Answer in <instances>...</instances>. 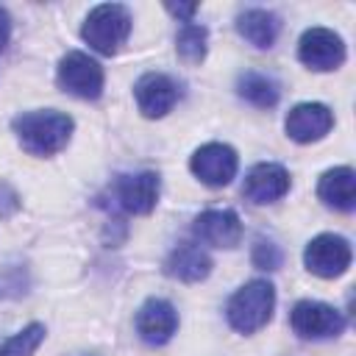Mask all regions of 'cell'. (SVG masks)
Masks as SVG:
<instances>
[{
    "mask_svg": "<svg viewBox=\"0 0 356 356\" xmlns=\"http://www.w3.org/2000/svg\"><path fill=\"white\" fill-rule=\"evenodd\" d=\"M56 81L64 92L75 95V97H83V100H97L100 92H103V67L81 53V50H70L61 61H58V70H56Z\"/></svg>",
    "mask_w": 356,
    "mask_h": 356,
    "instance_id": "4",
    "label": "cell"
},
{
    "mask_svg": "<svg viewBox=\"0 0 356 356\" xmlns=\"http://www.w3.org/2000/svg\"><path fill=\"white\" fill-rule=\"evenodd\" d=\"M273 309H275V289L270 281H248L245 286H239L228 306H225V317L231 323L234 331L239 334H253L259 331L261 325L270 323L273 317Z\"/></svg>",
    "mask_w": 356,
    "mask_h": 356,
    "instance_id": "2",
    "label": "cell"
},
{
    "mask_svg": "<svg viewBox=\"0 0 356 356\" xmlns=\"http://www.w3.org/2000/svg\"><path fill=\"white\" fill-rule=\"evenodd\" d=\"M317 195L325 206L337 211H350L356 206V172L350 167H334L323 172L317 184Z\"/></svg>",
    "mask_w": 356,
    "mask_h": 356,
    "instance_id": "16",
    "label": "cell"
},
{
    "mask_svg": "<svg viewBox=\"0 0 356 356\" xmlns=\"http://www.w3.org/2000/svg\"><path fill=\"white\" fill-rule=\"evenodd\" d=\"M195 236L214 248H236L242 239V222L234 209H209L195 217Z\"/></svg>",
    "mask_w": 356,
    "mask_h": 356,
    "instance_id": "12",
    "label": "cell"
},
{
    "mask_svg": "<svg viewBox=\"0 0 356 356\" xmlns=\"http://www.w3.org/2000/svg\"><path fill=\"white\" fill-rule=\"evenodd\" d=\"M44 342V325L31 323L22 331H17L11 339L0 345V356H33V350Z\"/></svg>",
    "mask_w": 356,
    "mask_h": 356,
    "instance_id": "20",
    "label": "cell"
},
{
    "mask_svg": "<svg viewBox=\"0 0 356 356\" xmlns=\"http://www.w3.org/2000/svg\"><path fill=\"white\" fill-rule=\"evenodd\" d=\"M236 92L242 100H248L256 108H273L278 103V83L261 72H242L236 78Z\"/></svg>",
    "mask_w": 356,
    "mask_h": 356,
    "instance_id": "18",
    "label": "cell"
},
{
    "mask_svg": "<svg viewBox=\"0 0 356 356\" xmlns=\"http://www.w3.org/2000/svg\"><path fill=\"white\" fill-rule=\"evenodd\" d=\"M289 192V172L281 167V164H273V161H264V164H256L248 178H245V186H242V195L250 200V203H275L278 197H284Z\"/></svg>",
    "mask_w": 356,
    "mask_h": 356,
    "instance_id": "14",
    "label": "cell"
},
{
    "mask_svg": "<svg viewBox=\"0 0 356 356\" xmlns=\"http://www.w3.org/2000/svg\"><path fill=\"white\" fill-rule=\"evenodd\" d=\"M178 331V312L164 298H150L136 312V334L147 345H164Z\"/></svg>",
    "mask_w": 356,
    "mask_h": 356,
    "instance_id": "10",
    "label": "cell"
},
{
    "mask_svg": "<svg viewBox=\"0 0 356 356\" xmlns=\"http://www.w3.org/2000/svg\"><path fill=\"white\" fill-rule=\"evenodd\" d=\"M8 39H11V17H8V11L0 6V53L8 47Z\"/></svg>",
    "mask_w": 356,
    "mask_h": 356,
    "instance_id": "23",
    "label": "cell"
},
{
    "mask_svg": "<svg viewBox=\"0 0 356 356\" xmlns=\"http://www.w3.org/2000/svg\"><path fill=\"white\" fill-rule=\"evenodd\" d=\"M164 8H167L170 14H175L178 19H184V22H189V19L195 17V11H197V3H178V6H175V3H167Z\"/></svg>",
    "mask_w": 356,
    "mask_h": 356,
    "instance_id": "22",
    "label": "cell"
},
{
    "mask_svg": "<svg viewBox=\"0 0 356 356\" xmlns=\"http://www.w3.org/2000/svg\"><path fill=\"white\" fill-rule=\"evenodd\" d=\"M331 125H334V114L323 103H298L286 114V122H284L289 139H295L300 145H309V142L323 139L331 131Z\"/></svg>",
    "mask_w": 356,
    "mask_h": 356,
    "instance_id": "13",
    "label": "cell"
},
{
    "mask_svg": "<svg viewBox=\"0 0 356 356\" xmlns=\"http://www.w3.org/2000/svg\"><path fill=\"white\" fill-rule=\"evenodd\" d=\"M292 331L303 339H331L345 331V314L320 300H300L289 314Z\"/></svg>",
    "mask_w": 356,
    "mask_h": 356,
    "instance_id": "5",
    "label": "cell"
},
{
    "mask_svg": "<svg viewBox=\"0 0 356 356\" xmlns=\"http://www.w3.org/2000/svg\"><path fill=\"white\" fill-rule=\"evenodd\" d=\"M350 245L339 234H320L303 250V264L320 278H337L350 267Z\"/></svg>",
    "mask_w": 356,
    "mask_h": 356,
    "instance_id": "6",
    "label": "cell"
},
{
    "mask_svg": "<svg viewBox=\"0 0 356 356\" xmlns=\"http://www.w3.org/2000/svg\"><path fill=\"white\" fill-rule=\"evenodd\" d=\"M206 42H209V31L195 19H189L181 25L175 36V50L186 64H200L206 58Z\"/></svg>",
    "mask_w": 356,
    "mask_h": 356,
    "instance_id": "19",
    "label": "cell"
},
{
    "mask_svg": "<svg viewBox=\"0 0 356 356\" xmlns=\"http://www.w3.org/2000/svg\"><path fill=\"white\" fill-rule=\"evenodd\" d=\"M159 189H161V178L153 170H145L136 175H120L114 184L117 203L128 214H150L159 203Z\"/></svg>",
    "mask_w": 356,
    "mask_h": 356,
    "instance_id": "9",
    "label": "cell"
},
{
    "mask_svg": "<svg viewBox=\"0 0 356 356\" xmlns=\"http://www.w3.org/2000/svg\"><path fill=\"white\" fill-rule=\"evenodd\" d=\"M236 167H239L236 150L231 145H222V142H209V145L197 147L192 153V159H189V170L206 186H225V184H231V178L236 175Z\"/></svg>",
    "mask_w": 356,
    "mask_h": 356,
    "instance_id": "7",
    "label": "cell"
},
{
    "mask_svg": "<svg viewBox=\"0 0 356 356\" xmlns=\"http://www.w3.org/2000/svg\"><path fill=\"white\" fill-rule=\"evenodd\" d=\"M164 273L175 281H184V284H195V281H203L209 273H211V259L209 253L195 245V242H181L164 261Z\"/></svg>",
    "mask_w": 356,
    "mask_h": 356,
    "instance_id": "15",
    "label": "cell"
},
{
    "mask_svg": "<svg viewBox=\"0 0 356 356\" xmlns=\"http://www.w3.org/2000/svg\"><path fill=\"white\" fill-rule=\"evenodd\" d=\"M128 33H131V14L120 3H100V6H95L86 14L83 28H81L83 42L92 50L103 53V56H114L125 44Z\"/></svg>",
    "mask_w": 356,
    "mask_h": 356,
    "instance_id": "3",
    "label": "cell"
},
{
    "mask_svg": "<svg viewBox=\"0 0 356 356\" xmlns=\"http://www.w3.org/2000/svg\"><path fill=\"white\" fill-rule=\"evenodd\" d=\"M134 95H136V106L145 117L150 120H159L164 117L167 111H172L175 100H178V86L170 75L164 72H145L136 86H134Z\"/></svg>",
    "mask_w": 356,
    "mask_h": 356,
    "instance_id": "11",
    "label": "cell"
},
{
    "mask_svg": "<svg viewBox=\"0 0 356 356\" xmlns=\"http://www.w3.org/2000/svg\"><path fill=\"white\" fill-rule=\"evenodd\" d=\"M11 128L19 139V145L33 153V156H53L61 147H67L70 136H72V117H67L64 111H22L11 120Z\"/></svg>",
    "mask_w": 356,
    "mask_h": 356,
    "instance_id": "1",
    "label": "cell"
},
{
    "mask_svg": "<svg viewBox=\"0 0 356 356\" xmlns=\"http://www.w3.org/2000/svg\"><path fill=\"white\" fill-rule=\"evenodd\" d=\"M253 264L261 267V270H275L281 264V250L275 242L270 239H259L256 248H253Z\"/></svg>",
    "mask_w": 356,
    "mask_h": 356,
    "instance_id": "21",
    "label": "cell"
},
{
    "mask_svg": "<svg viewBox=\"0 0 356 356\" xmlns=\"http://www.w3.org/2000/svg\"><path fill=\"white\" fill-rule=\"evenodd\" d=\"M236 31L242 39H248L253 47H273L281 31V22L267 8H245L236 17Z\"/></svg>",
    "mask_w": 356,
    "mask_h": 356,
    "instance_id": "17",
    "label": "cell"
},
{
    "mask_svg": "<svg viewBox=\"0 0 356 356\" xmlns=\"http://www.w3.org/2000/svg\"><path fill=\"white\" fill-rule=\"evenodd\" d=\"M298 58L309 70L328 72L345 61V44H342L339 33H334L328 28H309L298 42Z\"/></svg>",
    "mask_w": 356,
    "mask_h": 356,
    "instance_id": "8",
    "label": "cell"
}]
</instances>
